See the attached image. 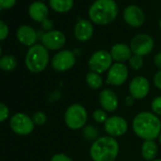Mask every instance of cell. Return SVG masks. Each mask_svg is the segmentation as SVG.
<instances>
[{
  "mask_svg": "<svg viewBox=\"0 0 161 161\" xmlns=\"http://www.w3.org/2000/svg\"><path fill=\"white\" fill-rule=\"evenodd\" d=\"M100 103L104 111L114 112L119 106V100L115 92L111 89H104L100 93Z\"/></svg>",
  "mask_w": 161,
  "mask_h": 161,
  "instance_id": "obj_17",
  "label": "cell"
},
{
  "mask_svg": "<svg viewBox=\"0 0 161 161\" xmlns=\"http://www.w3.org/2000/svg\"><path fill=\"white\" fill-rule=\"evenodd\" d=\"M154 47V42L152 36L146 33L136 35L130 43V48L135 55L146 56L152 52Z\"/></svg>",
  "mask_w": 161,
  "mask_h": 161,
  "instance_id": "obj_6",
  "label": "cell"
},
{
  "mask_svg": "<svg viewBox=\"0 0 161 161\" xmlns=\"http://www.w3.org/2000/svg\"><path fill=\"white\" fill-rule=\"evenodd\" d=\"M93 119H95V121H97L99 123H104L108 118H107V114L104 110L97 109L93 113Z\"/></svg>",
  "mask_w": 161,
  "mask_h": 161,
  "instance_id": "obj_26",
  "label": "cell"
},
{
  "mask_svg": "<svg viewBox=\"0 0 161 161\" xmlns=\"http://www.w3.org/2000/svg\"><path fill=\"white\" fill-rule=\"evenodd\" d=\"M152 161H161V159H153V160H152Z\"/></svg>",
  "mask_w": 161,
  "mask_h": 161,
  "instance_id": "obj_40",
  "label": "cell"
},
{
  "mask_svg": "<svg viewBox=\"0 0 161 161\" xmlns=\"http://www.w3.org/2000/svg\"><path fill=\"white\" fill-rule=\"evenodd\" d=\"M152 110L155 115L161 116V96L156 97L152 103Z\"/></svg>",
  "mask_w": 161,
  "mask_h": 161,
  "instance_id": "obj_28",
  "label": "cell"
},
{
  "mask_svg": "<svg viewBox=\"0 0 161 161\" xmlns=\"http://www.w3.org/2000/svg\"><path fill=\"white\" fill-rule=\"evenodd\" d=\"M29 14L32 20L36 22H43L47 18L48 15V8L47 6L40 1L33 2L29 8Z\"/></svg>",
  "mask_w": 161,
  "mask_h": 161,
  "instance_id": "obj_19",
  "label": "cell"
},
{
  "mask_svg": "<svg viewBox=\"0 0 161 161\" xmlns=\"http://www.w3.org/2000/svg\"><path fill=\"white\" fill-rule=\"evenodd\" d=\"M104 130L112 137L120 136L127 132L128 123L123 118L113 116L108 118L104 122Z\"/></svg>",
  "mask_w": 161,
  "mask_h": 161,
  "instance_id": "obj_11",
  "label": "cell"
},
{
  "mask_svg": "<svg viewBox=\"0 0 161 161\" xmlns=\"http://www.w3.org/2000/svg\"><path fill=\"white\" fill-rule=\"evenodd\" d=\"M16 37L21 44L31 47L36 45L35 43L38 39V33L33 28L25 25L18 28L16 31Z\"/></svg>",
  "mask_w": 161,
  "mask_h": 161,
  "instance_id": "obj_16",
  "label": "cell"
},
{
  "mask_svg": "<svg viewBox=\"0 0 161 161\" xmlns=\"http://www.w3.org/2000/svg\"><path fill=\"white\" fill-rule=\"evenodd\" d=\"M10 115V110L8 106L2 103H0V122H3L8 119Z\"/></svg>",
  "mask_w": 161,
  "mask_h": 161,
  "instance_id": "obj_29",
  "label": "cell"
},
{
  "mask_svg": "<svg viewBox=\"0 0 161 161\" xmlns=\"http://www.w3.org/2000/svg\"><path fill=\"white\" fill-rule=\"evenodd\" d=\"M153 84L155 87H157L158 89H161V69L155 73L153 77Z\"/></svg>",
  "mask_w": 161,
  "mask_h": 161,
  "instance_id": "obj_33",
  "label": "cell"
},
{
  "mask_svg": "<svg viewBox=\"0 0 161 161\" xmlns=\"http://www.w3.org/2000/svg\"><path fill=\"white\" fill-rule=\"evenodd\" d=\"M42 28H43V30L47 31V32L52 31V28H53V23H52V21L49 20L48 18L45 19V20L42 22Z\"/></svg>",
  "mask_w": 161,
  "mask_h": 161,
  "instance_id": "obj_34",
  "label": "cell"
},
{
  "mask_svg": "<svg viewBox=\"0 0 161 161\" xmlns=\"http://www.w3.org/2000/svg\"><path fill=\"white\" fill-rule=\"evenodd\" d=\"M159 30H160V31H161V19H160V21H159Z\"/></svg>",
  "mask_w": 161,
  "mask_h": 161,
  "instance_id": "obj_38",
  "label": "cell"
},
{
  "mask_svg": "<svg viewBox=\"0 0 161 161\" xmlns=\"http://www.w3.org/2000/svg\"><path fill=\"white\" fill-rule=\"evenodd\" d=\"M11 129L17 135L27 136L30 135L34 129L32 119L24 113L14 114L10 120Z\"/></svg>",
  "mask_w": 161,
  "mask_h": 161,
  "instance_id": "obj_8",
  "label": "cell"
},
{
  "mask_svg": "<svg viewBox=\"0 0 161 161\" xmlns=\"http://www.w3.org/2000/svg\"><path fill=\"white\" fill-rule=\"evenodd\" d=\"M9 34V28L5 22L0 20V41H3L8 37Z\"/></svg>",
  "mask_w": 161,
  "mask_h": 161,
  "instance_id": "obj_30",
  "label": "cell"
},
{
  "mask_svg": "<svg viewBox=\"0 0 161 161\" xmlns=\"http://www.w3.org/2000/svg\"><path fill=\"white\" fill-rule=\"evenodd\" d=\"M112 56L106 50H98L96 51L88 61V66L90 71H94L96 73L102 74L112 66Z\"/></svg>",
  "mask_w": 161,
  "mask_h": 161,
  "instance_id": "obj_7",
  "label": "cell"
},
{
  "mask_svg": "<svg viewBox=\"0 0 161 161\" xmlns=\"http://www.w3.org/2000/svg\"><path fill=\"white\" fill-rule=\"evenodd\" d=\"M119 146L115 137L110 136L97 138L90 148V156L94 161H115Z\"/></svg>",
  "mask_w": 161,
  "mask_h": 161,
  "instance_id": "obj_3",
  "label": "cell"
},
{
  "mask_svg": "<svg viewBox=\"0 0 161 161\" xmlns=\"http://www.w3.org/2000/svg\"><path fill=\"white\" fill-rule=\"evenodd\" d=\"M50 161H73V160L64 153H56L51 157Z\"/></svg>",
  "mask_w": 161,
  "mask_h": 161,
  "instance_id": "obj_32",
  "label": "cell"
},
{
  "mask_svg": "<svg viewBox=\"0 0 161 161\" xmlns=\"http://www.w3.org/2000/svg\"><path fill=\"white\" fill-rule=\"evenodd\" d=\"M157 145L153 140H145L141 147V154L147 161H152L157 154Z\"/></svg>",
  "mask_w": 161,
  "mask_h": 161,
  "instance_id": "obj_20",
  "label": "cell"
},
{
  "mask_svg": "<svg viewBox=\"0 0 161 161\" xmlns=\"http://www.w3.org/2000/svg\"><path fill=\"white\" fill-rule=\"evenodd\" d=\"M87 120V112L86 108L78 103L70 105L64 114V121L68 128L78 130L83 128Z\"/></svg>",
  "mask_w": 161,
  "mask_h": 161,
  "instance_id": "obj_5",
  "label": "cell"
},
{
  "mask_svg": "<svg viewBox=\"0 0 161 161\" xmlns=\"http://www.w3.org/2000/svg\"><path fill=\"white\" fill-rule=\"evenodd\" d=\"M86 80L87 86L92 89H99L103 86V79L101 75L94 71H89L86 74Z\"/></svg>",
  "mask_w": 161,
  "mask_h": 161,
  "instance_id": "obj_23",
  "label": "cell"
},
{
  "mask_svg": "<svg viewBox=\"0 0 161 161\" xmlns=\"http://www.w3.org/2000/svg\"><path fill=\"white\" fill-rule=\"evenodd\" d=\"M133 130L144 140H154L161 134V121L151 112H140L134 118Z\"/></svg>",
  "mask_w": 161,
  "mask_h": 161,
  "instance_id": "obj_1",
  "label": "cell"
},
{
  "mask_svg": "<svg viewBox=\"0 0 161 161\" xmlns=\"http://www.w3.org/2000/svg\"><path fill=\"white\" fill-rule=\"evenodd\" d=\"M130 67L134 70H139L143 66V58L138 55H132L129 60Z\"/></svg>",
  "mask_w": 161,
  "mask_h": 161,
  "instance_id": "obj_24",
  "label": "cell"
},
{
  "mask_svg": "<svg viewBox=\"0 0 161 161\" xmlns=\"http://www.w3.org/2000/svg\"><path fill=\"white\" fill-rule=\"evenodd\" d=\"M1 54H2V49L0 47V58H1Z\"/></svg>",
  "mask_w": 161,
  "mask_h": 161,
  "instance_id": "obj_39",
  "label": "cell"
},
{
  "mask_svg": "<svg viewBox=\"0 0 161 161\" xmlns=\"http://www.w3.org/2000/svg\"><path fill=\"white\" fill-rule=\"evenodd\" d=\"M123 19L130 27L139 28L145 22V14L139 7L129 5L123 11Z\"/></svg>",
  "mask_w": 161,
  "mask_h": 161,
  "instance_id": "obj_14",
  "label": "cell"
},
{
  "mask_svg": "<svg viewBox=\"0 0 161 161\" xmlns=\"http://www.w3.org/2000/svg\"><path fill=\"white\" fill-rule=\"evenodd\" d=\"M31 119H32V121H33L34 125H38V126L45 124L46 121H47V116H46V114L44 112H41V111L34 113Z\"/></svg>",
  "mask_w": 161,
  "mask_h": 161,
  "instance_id": "obj_25",
  "label": "cell"
},
{
  "mask_svg": "<svg viewBox=\"0 0 161 161\" xmlns=\"http://www.w3.org/2000/svg\"><path fill=\"white\" fill-rule=\"evenodd\" d=\"M42 1H45V0H42Z\"/></svg>",
  "mask_w": 161,
  "mask_h": 161,
  "instance_id": "obj_41",
  "label": "cell"
},
{
  "mask_svg": "<svg viewBox=\"0 0 161 161\" xmlns=\"http://www.w3.org/2000/svg\"><path fill=\"white\" fill-rule=\"evenodd\" d=\"M15 3L16 0H0V12L13 8Z\"/></svg>",
  "mask_w": 161,
  "mask_h": 161,
  "instance_id": "obj_31",
  "label": "cell"
},
{
  "mask_svg": "<svg viewBox=\"0 0 161 161\" xmlns=\"http://www.w3.org/2000/svg\"><path fill=\"white\" fill-rule=\"evenodd\" d=\"M153 63L156 65V67H158L159 69H161V52H158L154 58H153Z\"/></svg>",
  "mask_w": 161,
  "mask_h": 161,
  "instance_id": "obj_35",
  "label": "cell"
},
{
  "mask_svg": "<svg viewBox=\"0 0 161 161\" xmlns=\"http://www.w3.org/2000/svg\"><path fill=\"white\" fill-rule=\"evenodd\" d=\"M49 62L47 49L43 46L36 44L30 47L26 54L25 64L27 68L32 73H40L46 69Z\"/></svg>",
  "mask_w": 161,
  "mask_h": 161,
  "instance_id": "obj_4",
  "label": "cell"
},
{
  "mask_svg": "<svg viewBox=\"0 0 161 161\" xmlns=\"http://www.w3.org/2000/svg\"><path fill=\"white\" fill-rule=\"evenodd\" d=\"M119 7L115 0H96L88 10V16L96 25H108L118 16Z\"/></svg>",
  "mask_w": 161,
  "mask_h": 161,
  "instance_id": "obj_2",
  "label": "cell"
},
{
  "mask_svg": "<svg viewBox=\"0 0 161 161\" xmlns=\"http://www.w3.org/2000/svg\"><path fill=\"white\" fill-rule=\"evenodd\" d=\"M125 103H126L127 105H133L134 103H135V99H134L132 96H131V97H127V98L125 99Z\"/></svg>",
  "mask_w": 161,
  "mask_h": 161,
  "instance_id": "obj_36",
  "label": "cell"
},
{
  "mask_svg": "<svg viewBox=\"0 0 161 161\" xmlns=\"http://www.w3.org/2000/svg\"><path fill=\"white\" fill-rule=\"evenodd\" d=\"M128 74V67L124 64L116 63L112 64V66L108 70L106 77V84L114 86H119L126 82Z\"/></svg>",
  "mask_w": 161,
  "mask_h": 161,
  "instance_id": "obj_10",
  "label": "cell"
},
{
  "mask_svg": "<svg viewBox=\"0 0 161 161\" xmlns=\"http://www.w3.org/2000/svg\"><path fill=\"white\" fill-rule=\"evenodd\" d=\"M94 33V27L89 20L82 19L77 22L74 29V35L80 42L89 41Z\"/></svg>",
  "mask_w": 161,
  "mask_h": 161,
  "instance_id": "obj_15",
  "label": "cell"
},
{
  "mask_svg": "<svg viewBox=\"0 0 161 161\" xmlns=\"http://www.w3.org/2000/svg\"><path fill=\"white\" fill-rule=\"evenodd\" d=\"M74 4V0H49L50 8L59 14H65L69 12Z\"/></svg>",
  "mask_w": 161,
  "mask_h": 161,
  "instance_id": "obj_21",
  "label": "cell"
},
{
  "mask_svg": "<svg viewBox=\"0 0 161 161\" xmlns=\"http://www.w3.org/2000/svg\"><path fill=\"white\" fill-rule=\"evenodd\" d=\"M84 135L88 139H97L98 136V131L94 126H87L84 129Z\"/></svg>",
  "mask_w": 161,
  "mask_h": 161,
  "instance_id": "obj_27",
  "label": "cell"
},
{
  "mask_svg": "<svg viewBox=\"0 0 161 161\" xmlns=\"http://www.w3.org/2000/svg\"><path fill=\"white\" fill-rule=\"evenodd\" d=\"M17 66V60L13 55H4L0 58V69L10 72L16 68Z\"/></svg>",
  "mask_w": 161,
  "mask_h": 161,
  "instance_id": "obj_22",
  "label": "cell"
},
{
  "mask_svg": "<svg viewBox=\"0 0 161 161\" xmlns=\"http://www.w3.org/2000/svg\"><path fill=\"white\" fill-rule=\"evenodd\" d=\"M43 46L49 50H59L65 45V36L60 31H50L41 38Z\"/></svg>",
  "mask_w": 161,
  "mask_h": 161,
  "instance_id": "obj_13",
  "label": "cell"
},
{
  "mask_svg": "<svg viewBox=\"0 0 161 161\" xmlns=\"http://www.w3.org/2000/svg\"><path fill=\"white\" fill-rule=\"evenodd\" d=\"M158 140H159V142H160V144H161V134H160L159 136H158Z\"/></svg>",
  "mask_w": 161,
  "mask_h": 161,
  "instance_id": "obj_37",
  "label": "cell"
},
{
  "mask_svg": "<svg viewBox=\"0 0 161 161\" xmlns=\"http://www.w3.org/2000/svg\"><path fill=\"white\" fill-rule=\"evenodd\" d=\"M129 91H130L131 96L135 100L144 99L150 91L149 80L143 76L135 77L130 83Z\"/></svg>",
  "mask_w": 161,
  "mask_h": 161,
  "instance_id": "obj_12",
  "label": "cell"
},
{
  "mask_svg": "<svg viewBox=\"0 0 161 161\" xmlns=\"http://www.w3.org/2000/svg\"><path fill=\"white\" fill-rule=\"evenodd\" d=\"M76 63V56L71 50L59 51L51 60V65L54 70L58 72H64L74 66Z\"/></svg>",
  "mask_w": 161,
  "mask_h": 161,
  "instance_id": "obj_9",
  "label": "cell"
},
{
  "mask_svg": "<svg viewBox=\"0 0 161 161\" xmlns=\"http://www.w3.org/2000/svg\"><path fill=\"white\" fill-rule=\"evenodd\" d=\"M110 54L112 56V59L115 60L117 63L123 64V62L129 61L132 57V50L127 45L119 43L112 47Z\"/></svg>",
  "mask_w": 161,
  "mask_h": 161,
  "instance_id": "obj_18",
  "label": "cell"
}]
</instances>
